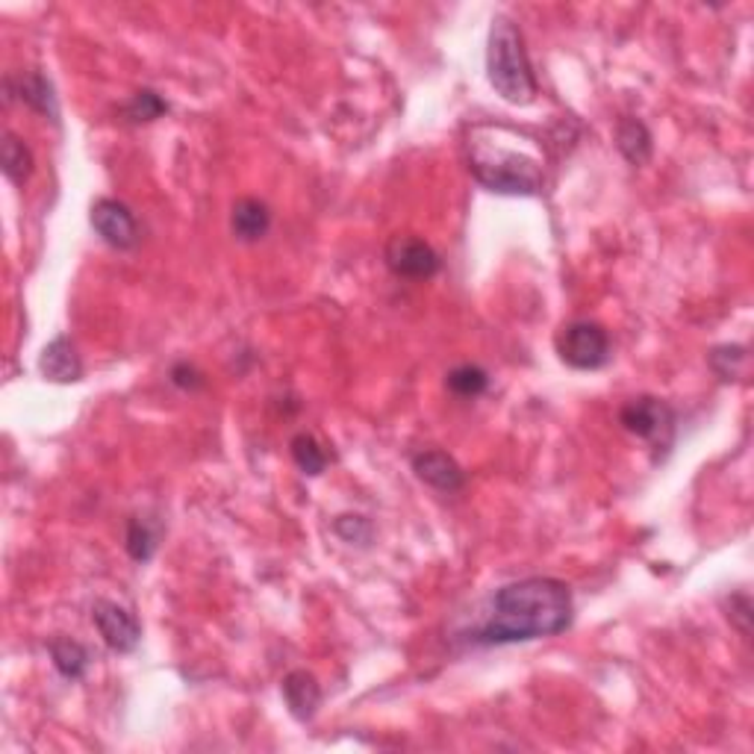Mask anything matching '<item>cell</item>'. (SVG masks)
<instances>
[{"instance_id": "cell-1", "label": "cell", "mask_w": 754, "mask_h": 754, "mask_svg": "<svg viewBox=\"0 0 754 754\" xmlns=\"http://www.w3.org/2000/svg\"><path fill=\"white\" fill-rule=\"evenodd\" d=\"M572 589L557 578H522L496 589L487 614L469 634L472 646H510L564 634L572 625Z\"/></svg>"}, {"instance_id": "cell-2", "label": "cell", "mask_w": 754, "mask_h": 754, "mask_svg": "<svg viewBox=\"0 0 754 754\" xmlns=\"http://www.w3.org/2000/svg\"><path fill=\"white\" fill-rule=\"evenodd\" d=\"M469 172L483 189L496 195H522L531 198L546 186V168L528 150L510 148L498 139L496 125H478L469 134Z\"/></svg>"}, {"instance_id": "cell-3", "label": "cell", "mask_w": 754, "mask_h": 754, "mask_svg": "<svg viewBox=\"0 0 754 754\" xmlns=\"http://www.w3.org/2000/svg\"><path fill=\"white\" fill-rule=\"evenodd\" d=\"M487 77L489 86L496 89V95L525 107L537 98V75H533L531 59L525 50L522 30L510 21V18H496L492 30L487 39Z\"/></svg>"}, {"instance_id": "cell-4", "label": "cell", "mask_w": 754, "mask_h": 754, "mask_svg": "<svg viewBox=\"0 0 754 754\" xmlns=\"http://www.w3.org/2000/svg\"><path fill=\"white\" fill-rule=\"evenodd\" d=\"M619 422L628 433H634L637 440L648 442L655 451H669L678 433V415L666 401L655 399V395H639L630 399L628 404L619 410Z\"/></svg>"}, {"instance_id": "cell-5", "label": "cell", "mask_w": 754, "mask_h": 754, "mask_svg": "<svg viewBox=\"0 0 754 754\" xmlns=\"http://www.w3.org/2000/svg\"><path fill=\"white\" fill-rule=\"evenodd\" d=\"M557 354L569 369L598 372L610 363V336L596 322H569L557 333Z\"/></svg>"}, {"instance_id": "cell-6", "label": "cell", "mask_w": 754, "mask_h": 754, "mask_svg": "<svg viewBox=\"0 0 754 754\" xmlns=\"http://www.w3.org/2000/svg\"><path fill=\"white\" fill-rule=\"evenodd\" d=\"M383 260H386V266H390L395 277H407V281H428L442 268L440 254L428 242L413 236V233L392 236L386 251H383Z\"/></svg>"}, {"instance_id": "cell-7", "label": "cell", "mask_w": 754, "mask_h": 754, "mask_svg": "<svg viewBox=\"0 0 754 754\" xmlns=\"http://www.w3.org/2000/svg\"><path fill=\"white\" fill-rule=\"evenodd\" d=\"M91 621H95V628L104 637L109 652H116V655H130L136 652L141 639V625L127 607H121L118 601H109V598H98L95 605H91Z\"/></svg>"}, {"instance_id": "cell-8", "label": "cell", "mask_w": 754, "mask_h": 754, "mask_svg": "<svg viewBox=\"0 0 754 754\" xmlns=\"http://www.w3.org/2000/svg\"><path fill=\"white\" fill-rule=\"evenodd\" d=\"M89 222L100 239L116 251H134L139 245V222L127 204L116 198H98L91 204Z\"/></svg>"}, {"instance_id": "cell-9", "label": "cell", "mask_w": 754, "mask_h": 754, "mask_svg": "<svg viewBox=\"0 0 754 754\" xmlns=\"http://www.w3.org/2000/svg\"><path fill=\"white\" fill-rule=\"evenodd\" d=\"M413 472L419 481L428 487L440 489V492H457L466 487V472L460 469L454 457L440 451V448H428L413 457Z\"/></svg>"}, {"instance_id": "cell-10", "label": "cell", "mask_w": 754, "mask_h": 754, "mask_svg": "<svg viewBox=\"0 0 754 754\" xmlns=\"http://www.w3.org/2000/svg\"><path fill=\"white\" fill-rule=\"evenodd\" d=\"M39 372L53 383H77L84 378V360L66 333H59L57 340L45 345L42 356H39Z\"/></svg>"}, {"instance_id": "cell-11", "label": "cell", "mask_w": 754, "mask_h": 754, "mask_svg": "<svg viewBox=\"0 0 754 754\" xmlns=\"http://www.w3.org/2000/svg\"><path fill=\"white\" fill-rule=\"evenodd\" d=\"M7 91L9 95H18V100H25L27 107L39 112V116L59 121L57 91H53V84H50L42 71H25V75L9 77Z\"/></svg>"}, {"instance_id": "cell-12", "label": "cell", "mask_w": 754, "mask_h": 754, "mask_svg": "<svg viewBox=\"0 0 754 754\" xmlns=\"http://www.w3.org/2000/svg\"><path fill=\"white\" fill-rule=\"evenodd\" d=\"M283 702L298 722H310L322 705V684L315 680L313 672L295 669L283 678Z\"/></svg>"}, {"instance_id": "cell-13", "label": "cell", "mask_w": 754, "mask_h": 754, "mask_svg": "<svg viewBox=\"0 0 754 754\" xmlns=\"http://www.w3.org/2000/svg\"><path fill=\"white\" fill-rule=\"evenodd\" d=\"M231 231L239 242H260L272 231V209L257 198H239L233 204Z\"/></svg>"}, {"instance_id": "cell-14", "label": "cell", "mask_w": 754, "mask_h": 754, "mask_svg": "<svg viewBox=\"0 0 754 754\" xmlns=\"http://www.w3.org/2000/svg\"><path fill=\"white\" fill-rule=\"evenodd\" d=\"M616 148L630 166H646L652 159V130L639 118H619L616 125Z\"/></svg>"}, {"instance_id": "cell-15", "label": "cell", "mask_w": 754, "mask_h": 754, "mask_svg": "<svg viewBox=\"0 0 754 754\" xmlns=\"http://www.w3.org/2000/svg\"><path fill=\"white\" fill-rule=\"evenodd\" d=\"M48 655L53 660V669L66 680H84L89 672V652L84 643L71 637H53L48 643Z\"/></svg>"}, {"instance_id": "cell-16", "label": "cell", "mask_w": 754, "mask_h": 754, "mask_svg": "<svg viewBox=\"0 0 754 754\" xmlns=\"http://www.w3.org/2000/svg\"><path fill=\"white\" fill-rule=\"evenodd\" d=\"M0 166H3L7 180L16 183V186H25L27 177L33 175V154H30L25 141L18 139L16 134H9V130L0 139Z\"/></svg>"}, {"instance_id": "cell-17", "label": "cell", "mask_w": 754, "mask_h": 754, "mask_svg": "<svg viewBox=\"0 0 754 754\" xmlns=\"http://www.w3.org/2000/svg\"><path fill=\"white\" fill-rule=\"evenodd\" d=\"M127 555L134 557L136 564H148L154 560L159 548V525H154L145 516H134L127 522V537H125Z\"/></svg>"}, {"instance_id": "cell-18", "label": "cell", "mask_w": 754, "mask_h": 754, "mask_svg": "<svg viewBox=\"0 0 754 754\" xmlns=\"http://www.w3.org/2000/svg\"><path fill=\"white\" fill-rule=\"evenodd\" d=\"M445 386L451 395H457V399H478V395H483L489 386V374L483 372L481 365H457V369H451V372L445 374Z\"/></svg>"}, {"instance_id": "cell-19", "label": "cell", "mask_w": 754, "mask_h": 754, "mask_svg": "<svg viewBox=\"0 0 754 754\" xmlns=\"http://www.w3.org/2000/svg\"><path fill=\"white\" fill-rule=\"evenodd\" d=\"M290 451L301 472L310 474V478H315V474H322L324 469H327V451H324L322 442L315 440L313 433H298V437H292Z\"/></svg>"}, {"instance_id": "cell-20", "label": "cell", "mask_w": 754, "mask_h": 754, "mask_svg": "<svg viewBox=\"0 0 754 754\" xmlns=\"http://www.w3.org/2000/svg\"><path fill=\"white\" fill-rule=\"evenodd\" d=\"M707 363H711L713 374H716L719 381L725 383L740 381L743 372H746L748 351L743 349V345H716V349L707 354Z\"/></svg>"}, {"instance_id": "cell-21", "label": "cell", "mask_w": 754, "mask_h": 754, "mask_svg": "<svg viewBox=\"0 0 754 754\" xmlns=\"http://www.w3.org/2000/svg\"><path fill=\"white\" fill-rule=\"evenodd\" d=\"M168 112V104L159 98L154 89H141L136 91L134 98L127 100L125 107H121V116L130 125H150V121H157Z\"/></svg>"}, {"instance_id": "cell-22", "label": "cell", "mask_w": 754, "mask_h": 754, "mask_svg": "<svg viewBox=\"0 0 754 754\" xmlns=\"http://www.w3.org/2000/svg\"><path fill=\"white\" fill-rule=\"evenodd\" d=\"M333 533L356 548H369L374 539V525L372 519H365L360 513H342L333 519Z\"/></svg>"}, {"instance_id": "cell-23", "label": "cell", "mask_w": 754, "mask_h": 754, "mask_svg": "<svg viewBox=\"0 0 754 754\" xmlns=\"http://www.w3.org/2000/svg\"><path fill=\"white\" fill-rule=\"evenodd\" d=\"M728 619L737 625L743 637L752 634V598L746 593H734L728 598Z\"/></svg>"}, {"instance_id": "cell-24", "label": "cell", "mask_w": 754, "mask_h": 754, "mask_svg": "<svg viewBox=\"0 0 754 754\" xmlns=\"http://www.w3.org/2000/svg\"><path fill=\"white\" fill-rule=\"evenodd\" d=\"M168 378H172V383H175L177 390H186V392H195L204 386V374L195 369L192 363H186V360H180V363L172 365V372H168Z\"/></svg>"}]
</instances>
